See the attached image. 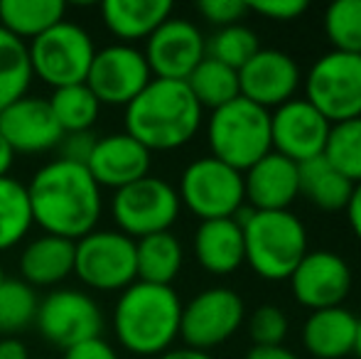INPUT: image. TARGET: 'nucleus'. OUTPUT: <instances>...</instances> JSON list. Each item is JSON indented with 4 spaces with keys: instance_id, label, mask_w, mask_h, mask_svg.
Masks as SVG:
<instances>
[{
    "instance_id": "1",
    "label": "nucleus",
    "mask_w": 361,
    "mask_h": 359,
    "mask_svg": "<svg viewBox=\"0 0 361 359\" xmlns=\"http://www.w3.org/2000/svg\"><path fill=\"white\" fill-rule=\"evenodd\" d=\"M32 221L42 234L79 241L99 229L104 214V190L96 185L86 165L49 160L27 182Z\"/></svg>"
},
{
    "instance_id": "2",
    "label": "nucleus",
    "mask_w": 361,
    "mask_h": 359,
    "mask_svg": "<svg viewBox=\"0 0 361 359\" xmlns=\"http://www.w3.org/2000/svg\"><path fill=\"white\" fill-rule=\"evenodd\" d=\"M204 109L185 82L152 79L126 106V133L147 150H177L202 128Z\"/></svg>"
},
{
    "instance_id": "3",
    "label": "nucleus",
    "mask_w": 361,
    "mask_h": 359,
    "mask_svg": "<svg viewBox=\"0 0 361 359\" xmlns=\"http://www.w3.org/2000/svg\"><path fill=\"white\" fill-rule=\"evenodd\" d=\"M182 300L172 286L135 281L121 291L114 308V332L126 352L160 357L180 337Z\"/></svg>"
},
{
    "instance_id": "4",
    "label": "nucleus",
    "mask_w": 361,
    "mask_h": 359,
    "mask_svg": "<svg viewBox=\"0 0 361 359\" xmlns=\"http://www.w3.org/2000/svg\"><path fill=\"white\" fill-rule=\"evenodd\" d=\"M243 226L246 264L263 281H288L307 254V226L298 214L286 212H246L236 214Z\"/></svg>"
},
{
    "instance_id": "5",
    "label": "nucleus",
    "mask_w": 361,
    "mask_h": 359,
    "mask_svg": "<svg viewBox=\"0 0 361 359\" xmlns=\"http://www.w3.org/2000/svg\"><path fill=\"white\" fill-rule=\"evenodd\" d=\"M207 140L212 158L221 160L238 173H246L273 150L271 111L238 96L221 109L212 111L207 121Z\"/></svg>"
},
{
    "instance_id": "6",
    "label": "nucleus",
    "mask_w": 361,
    "mask_h": 359,
    "mask_svg": "<svg viewBox=\"0 0 361 359\" xmlns=\"http://www.w3.org/2000/svg\"><path fill=\"white\" fill-rule=\"evenodd\" d=\"M27 54L32 77L42 79L52 89H62L86 82L96 44L89 30L72 20H62L27 42Z\"/></svg>"
},
{
    "instance_id": "7",
    "label": "nucleus",
    "mask_w": 361,
    "mask_h": 359,
    "mask_svg": "<svg viewBox=\"0 0 361 359\" xmlns=\"http://www.w3.org/2000/svg\"><path fill=\"white\" fill-rule=\"evenodd\" d=\"M180 205L187 207L200 221L231 219L243 209L246 190L243 173L212 158H197L180 175Z\"/></svg>"
},
{
    "instance_id": "8",
    "label": "nucleus",
    "mask_w": 361,
    "mask_h": 359,
    "mask_svg": "<svg viewBox=\"0 0 361 359\" xmlns=\"http://www.w3.org/2000/svg\"><path fill=\"white\" fill-rule=\"evenodd\" d=\"M74 276L91 291L121 293L138 281L135 241L118 229H94L74 241Z\"/></svg>"
},
{
    "instance_id": "9",
    "label": "nucleus",
    "mask_w": 361,
    "mask_h": 359,
    "mask_svg": "<svg viewBox=\"0 0 361 359\" xmlns=\"http://www.w3.org/2000/svg\"><path fill=\"white\" fill-rule=\"evenodd\" d=\"M180 195L177 187L167 180L147 175V178L121 187L111 197V217L121 234L133 241L150 234L170 231V226L180 217Z\"/></svg>"
},
{
    "instance_id": "10",
    "label": "nucleus",
    "mask_w": 361,
    "mask_h": 359,
    "mask_svg": "<svg viewBox=\"0 0 361 359\" xmlns=\"http://www.w3.org/2000/svg\"><path fill=\"white\" fill-rule=\"evenodd\" d=\"M305 99L329 123L361 118V54L329 49L314 59L305 79Z\"/></svg>"
},
{
    "instance_id": "11",
    "label": "nucleus",
    "mask_w": 361,
    "mask_h": 359,
    "mask_svg": "<svg viewBox=\"0 0 361 359\" xmlns=\"http://www.w3.org/2000/svg\"><path fill=\"white\" fill-rule=\"evenodd\" d=\"M246 320V303L233 288L214 286L182 305L180 337L185 347L209 352L228 342Z\"/></svg>"
},
{
    "instance_id": "12",
    "label": "nucleus",
    "mask_w": 361,
    "mask_h": 359,
    "mask_svg": "<svg viewBox=\"0 0 361 359\" xmlns=\"http://www.w3.org/2000/svg\"><path fill=\"white\" fill-rule=\"evenodd\" d=\"M35 325L49 345L67 352L86 340L101 337L104 310L94 296L76 288H54L39 300Z\"/></svg>"
},
{
    "instance_id": "13",
    "label": "nucleus",
    "mask_w": 361,
    "mask_h": 359,
    "mask_svg": "<svg viewBox=\"0 0 361 359\" xmlns=\"http://www.w3.org/2000/svg\"><path fill=\"white\" fill-rule=\"evenodd\" d=\"M152 82L143 49L135 44H109L96 49L86 74V87L94 91L101 106H128Z\"/></svg>"
},
{
    "instance_id": "14",
    "label": "nucleus",
    "mask_w": 361,
    "mask_h": 359,
    "mask_svg": "<svg viewBox=\"0 0 361 359\" xmlns=\"http://www.w3.org/2000/svg\"><path fill=\"white\" fill-rule=\"evenodd\" d=\"M143 54L152 72V79L187 82V77L207 57V37L190 20L167 18L145 39Z\"/></svg>"
},
{
    "instance_id": "15",
    "label": "nucleus",
    "mask_w": 361,
    "mask_h": 359,
    "mask_svg": "<svg viewBox=\"0 0 361 359\" xmlns=\"http://www.w3.org/2000/svg\"><path fill=\"white\" fill-rule=\"evenodd\" d=\"M329 123L307 99H290L271 114V143L273 153L307 163L324 153L329 135Z\"/></svg>"
},
{
    "instance_id": "16",
    "label": "nucleus",
    "mask_w": 361,
    "mask_h": 359,
    "mask_svg": "<svg viewBox=\"0 0 361 359\" xmlns=\"http://www.w3.org/2000/svg\"><path fill=\"white\" fill-rule=\"evenodd\" d=\"M288 281L295 300L314 312L347 300L352 291V269L334 251H307Z\"/></svg>"
},
{
    "instance_id": "17",
    "label": "nucleus",
    "mask_w": 361,
    "mask_h": 359,
    "mask_svg": "<svg viewBox=\"0 0 361 359\" xmlns=\"http://www.w3.org/2000/svg\"><path fill=\"white\" fill-rule=\"evenodd\" d=\"M302 72L293 54L283 49H258L241 69H238V89L241 96L261 109L271 111L295 99Z\"/></svg>"
},
{
    "instance_id": "18",
    "label": "nucleus",
    "mask_w": 361,
    "mask_h": 359,
    "mask_svg": "<svg viewBox=\"0 0 361 359\" xmlns=\"http://www.w3.org/2000/svg\"><path fill=\"white\" fill-rule=\"evenodd\" d=\"M0 135L8 140L15 155H37L59 148L64 130L59 128L47 99L27 94L0 111Z\"/></svg>"
},
{
    "instance_id": "19",
    "label": "nucleus",
    "mask_w": 361,
    "mask_h": 359,
    "mask_svg": "<svg viewBox=\"0 0 361 359\" xmlns=\"http://www.w3.org/2000/svg\"><path fill=\"white\" fill-rule=\"evenodd\" d=\"M150 163V150L123 130V133H109L96 140V148L91 153L89 163H86V170L101 190L109 187V190L116 192L121 187H128L133 182L147 178Z\"/></svg>"
},
{
    "instance_id": "20",
    "label": "nucleus",
    "mask_w": 361,
    "mask_h": 359,
    "mask_svg": "<svg viewBox=\"0 0 361 359\" xmlns=\"http://www.w3.org/2000/svg\"><path fill=\"white\" fill-rule=\"evenodd\" d=\"M243 190L253 212H286L300 197L298 163L271 150L243 173Z\"/></svg>"
},
{
    "instance_id": "21",
    "label": "nucleus",
    "mask_w": 361,
    "mask_h": 359,
    "mask_svg": "<svg viewBox=\"0 0 361 359\" xmlns=\"http://www.w3.org/2000/svg\"><path fill=\"white\" fill-rule=\"evenodd\" d=\"M195 259L202 269L214 276H228L246 264L243 226L236 217L200 221L195 231Z\"/></svg>"
},
{
    "instance_id": "22",
    "label": "nucleus",
    "mask_w": 361,
    "mask_h": 359,
    "mask_svg": "<svg viewBox=\"0 0 361 359\" xmlns=\"http://www.w3.org/2000/svg\"><path fill=\"white\" fill-rule=\"evenodd\" d=\"M357 327L359 317L344 305L314 310L302 325V345L314 359H342L354 355Z\"/></svg>"
},
{
    "instance_id": "23",
    "label": "nucleus",
    "mask_w": 361,
    "mask_h": 359,
    "mask_svg": "<svg viewBox=\"0 0 361 359\" xmlns=\"http://www.w3.org/2000/svg\"><path fill=\"white\" fill-rule=\"evenodd\" d=\"M20 281L32 288H54L74 276V241L42 234L20 254Z\"/></svg>"
},
{
    "instance_id": "24",
    "label": "nucleus",
    "mask_w": 361,
    "mask_h": 359,
    "mask_svg": "<svg viewBox=\"0 0 361 359\" xmlns=\"http://www.w3.org/2000/svg\"><path fill=\"white\" fill-rule=\"evenodd\" d=\"M170 0H106L101 5V18L109 32L121 44L145 42L167 18H172Z\"/></svg>"
},
{
    "instance_id": "25",
    "label": "nucleus",
    "mask_w": 361,
    "mask_h": 359,
    "mask_svg": "<svg viewBox=\"0 0 361 359\" xmlns=\"http://www.w3.org/2000/svg\"><path fill=\"white\" fill-rule=\"evenodd\" d=\"M64 15V0H0V28L25 44L62 23Z\"/></svg>"
},
{
    "instance_id": "26",
    "label": "nucleus",
    "mask_w": 361,
    "mask_h": 359,
    "mask_svg": "<svg viewBox=\"0 0 361 359\" xmlns=\"http://www.w3.org/2000/svg\"><path fill=\"white\" fill-rule=\"evenodd\" d=\"M185 264V249L172 231H160L135 241L138 281L155 286H172Z\"/></svg>"
},
{
    "instance_id": "27",
    "label": "nucleus",
    "mask_w": 361,
    "mask_h": 359,
    "mask_svg": "<svg viewBox=\"0 0 361 359\" xmlns=\"http://www.w3.org/2000/svg\"><path fill=\"white\" fill-rule=\"evenodd\" d=\"M298 173H300V195L307 197L317 209L324 212L347 209L354 185L339 170H334L324 155H317V158L307 160V163H300Z\"/></svg>"
},
{
    "instance_id": "28",
    "label": "nucleus",
    "mask_w": 361,
    "mask_h": 359,
    "mask_svg": "<svg viewBox=\"0 0 361 359\" xmlns=\"http://www.w3.org/2000/svg\"><path fill=\"white\" fill-rule=\"evenodd\" d=\"M187 87H190L192 96L200 101L202 109L216 111L226 106L228 101L238 99L241 89H238V72L226 64L216 62L212 57H204L200 67L187 77Z\"/></svg>"
},
{
    "instance_id": "29",
    "label": "nucleus",
    "mask_w": 361,
    "mask_h": 359,
    "mask_svg": "<svg viewBox=\"0 0 361 359\" xmlns=\"http://www.w3.org/2000/svg\"><path fill=\"white\" fill-rule=\"evenodd\" d=\"M35 226L27 187L15 178H0V251L18 246Z\"/></svg>"
},
{
    "instance_id": "30",
    "label": "nucleus",
    "mask_w": 361,
    "mask_h": 359,
    "mask_svg": "<svg viewBox=\"0 0 361 359\" xmlns=\"http://www.w3.org/2000/svg\"><path fill=\"white\" fill-rule=\"evenodd\" d=\"M32 84L27 44L0 28V111L27 96Z\"/></svg>"
},
{
    "instance_id": "31",
    "label": "nucleus",
    "mask_w": 361,
    "mask_h": 359,
    "mask_svg": "<svg viewBox=\"0 0 361 359\" xmlns=\"http://www.w3.org/2000/svg\"><path fill=\"white\" fill-rule=\"evenodd\" d=\"M54 118L64 133H81L91 130L101 116V104L86 84H72V87L54 89L47 99Z\"/></svg>"
},
{
    "instance_id": "32",
    "label": "nucleus",
    "mask_w": 361,
    "mask_h": 359,
    "mask_svg": "<svg viewBox=\"0 0 361 359\" xmlns=\"http://www.w3.org/2000/svg\"><path fill=\"white\" fill-rule=\"evenodd\" d=\"M324 158L352 185L361 182V118L332 123L324 145Z\"/></svg>"
},
{
    "instance_id": "33",
    "label": "nucleus",
    "mask_w": 361,
    "mask_h": 359,
    "mask_svg": "<svg viewBox=\"0 0 361 359\" xmlns=\"http://www.w3.org/2000/svg\"><path fill=\"white\" fill-rule=\"evenodd\" d=\"M39 298L32 286L15 278H5L0 286V332H20L37 317Z\"/></svg>"
},
{
    "instance_id": "34",
    "label": "nucleus",
    "mask_w": 361,
    "mask_h": 359,
    "mask_svg": "<svg viewBox=\"0 0 361 359\" xmlns=\"http://www.w3.org/2000/svg\"><path fill=\"white\" fill-rule=\"evenodd\" d=\"M261 49L258 44V35L246 25H228V28H219L209 39H207V57L216 59V62L226 64L231 69H241L253 54Z\"/></svg>"
},
{
    "instance_id": "35",
    "label": "nucleus",
    "mask_w": 361,
    "mask_h": 359,
    "mask_svg": "<svg viewBox=\"0 0 361 359\" xmlns=\"http://www.w3.org/2000/svg\"><path fill=\"white\" fill-rule=\"evenodd\" d=\"M324 35L332 49L361 54V0H337L324 10Z\"/></svg>"
},
{
    "instance_id": "36",
    "label": "nucleus",
    "mask_w": 361,
    "mask_h": 359,
    "mask_svg": "<svg viewBox=\"0 0 361 359\" xmlns=\"http://www.w3.org/2000/svg\"><path fill=\"white\" fill-rule=\"evenodd\" d=\"M288 315L278 305H261L251 312L248 332L253 347H276L288 337Z\"/></svg>"
},
{
    "instance_id": "37",
    "label": "nucleus",
    "mask_w": 361,
    "mask_h": 359,
    "mask_svg": "<svg viewBox=\"0 0 361 359\" xmlns=\"http://www.w3.org/2000/svg\"><path fill=\"white\" fill-rule=\"evenodd\" d=\"M197 10L209 25L228 28V25H238L246 18L248 3H243V0H202Z\"/></svg>"
},
{
    "instance_id": "38",
    "label": "nucleus",
    "mask_w": 361,
    "mask_h": 359,
    "mask_svg": "<svg viewBox=\"0 0 361 359\" xmlns=\"http://www.w3.org/2000/svg\"><path fill=\"white\" fill-rule=\"evenodd\" d=\"M305 10H307L305 0H258V3H248V13H258L268 20H276V23L298 20Z\"/></svg>"
},
{
    "instance_id": "39",
    "label": "nucleus",
    "mask_w": 361,
    "mask_h": 359,
    "mask_svg": "<svg viewBox=\"0 0 361 359\" xmlns=\"http://www.w3.org/2000/svg\"><path fill=\"white\" fill-rule=\"evenodd\" d=\"M96 135L94 130H81V133H64L62 143H59V158L69 160L76 165H86L96 148Z\"/></svg>"
},
{
    "instance_id": "40",
    "label": "nucleus",
    "mask_w": 361,
    "mask_h": 359,
    "mask_svg": "<svg viewBox=\"0 0 361 359\" xmlns=\"http://www.w3.org/2000/svg\"><path fill=\"white\" fill-rule=\"evenodd\" d=\"M64 359H121V357L111 342H106L104 337H94V340H86L76 347H69L64 352Z\"/></svg>"
},
{
    "instance_id": "41",
    "label": "nucleus",
    "mask_w": 361,
    "mask_h": 359,
    "mask_svg": "<svg viewBox=\"0 0 361 359\" xmlns=\"http://www.w3.org/2000/svg\"><path fill=\"white\" fill-rule=\"evenodd\" d=\"M347 219H349V226H352L354 236L361 241V182H359V185H354L352 197H349Z\"/></svg>"
},
{
    "instance_id": "42",
    "label": "nucleus",
    "mask_w": 361,
    "mask_h": 359,
    "mask_svg": "<svg viewBox=\"0 0 361 359\" xmlns=\"http://www.w3.org/2000/svg\"><path fill=\"white\" fill-rule=\"evenodd\" d=\"M243 359H300L293 350H288L286 345L276 347H251Z\"/></svg>"
},
{
    "instance_id": "43",
    "label": "nucleus",
    "mask_w": 361,
    "mask_h": 359,
    "mask_svg": "<svg viewBox=\"0 0 361 359\" xmlns=\"http://www.w3.org/2000/svg\"><path fill=\"white\" fill-rule=\"evenodd\" d=\"M0 359H30L27 345L18 337H3L0 340Z\"/></svg>"
},
{
    "instance_id": "44",
    "label": "nucleus",
    "mask_w": 361,
    "mask_h": 359,
    "mask_svg": "<svg viewBox=\"0 0 361 359\" xmlns=\"http://www.w3.org/2000/svg\"><path fill=\"white\" fill-rule=\"evenodd\" d=\"M157 359H214V357L209 352L192 350V347H177V350H167L165 355H160Z\"/></svg>"
},
{
    "instance_id": "45",
    "label": "nucleus",
    "mask_w": 361,
    "mask_h": 359,
    "mask_svg": "<svg viewBox=\"0 0 361 359\" xmlns=\"http://www.w3.org/2000/svg\"><path fill=\"white\" fill-rule=\"evenodd\" d=\"M13 163H15V150L10 148L8 140L0 135V178H8Z\"/></svg>"
},
{
    "instance_id": "46",
    "label": "nucleus",
    "mask_w": 361,
    "mask_h": 359,
    "mask_svg": "<svg viewBox=\"0 0 361 359\" xmlns=\"http://www.w3.org/2000/svg\"><path fill=\"white\" fill-rule=\"evenodd\" d=\"M354 355L361 359V320H359V327H357V340H354Z\"/></svg>"
},
{
    "instance_id": "47",
    "label": "nucleus",
    "mask_w": 361,
    "mask_h": 359,
    "mask_svg": "<svg viewBox=\"0 0 361 359\" xmlns=\"http://www.w3.org/2000/svg\"><path fill=\"white\" fill-rule=\"evenodd\" d=\"M5 283V271H3V266H0V286Z\"/></svg>"
}]
</instances>
